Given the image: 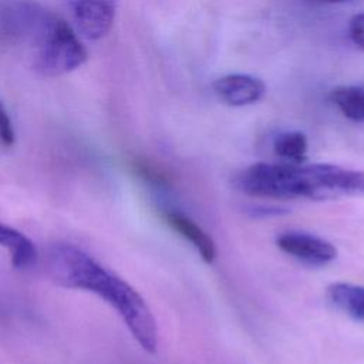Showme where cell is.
<instances>
[{"label":"cell","mask_w":364,"mask_h":364,"mask_svg":"<svg viewBox=\"0 0 364 364\" xmlns=\"http://www.w3.org/2000/svg\"><path fill=\"white\" fill-rule=\"evenodd\" d=\"M68 9L81 36L87 40H100L114 26L117 0H68Z\"/></svg>","instance_id":"5b68a950"},{"label":"cell","mask_w":364,"mask_h":364,"mask_svg":"<svg viewBox=\"0 0 364 364\" xmlns=\"http://www.w3.org/2000/svg\"><path fill=\"white\" fill-rule=\"evenodd\" d=\"M236 185L246 195L272 199L364 196V171L331 164L257 162L237 175Z\"/></svg>","instance_id":"7a4b0ae2"},{"label":"cell","mask_w":364,"mask_h":364,"mask_svg":"<svg viewBox=\"0 0 364 364\" xmlns=\"http://www.w3.org/2000/svg\"><path fill=\"white\" fill-rule=\"evenodd\" d=\"M212 88L228 105L245 107L257 102L266 92L264 82L249 74H228L218 78Z\"/></svg>","instance_id":"52a82bcc"},{"label":"cell","mask_w":364,"mask_h":364,"mask_svg":"<svg viewBox=\"0 0 364 364\" xmlns=\"http://www.w3.org/2000/svg\"><path fill=\"white\" fill-rule=\"evenodd\" d=\"M330 100L346 118L354 122L364 121V90L354 85H341L331 90Z\"/></svg>","instance_id":"8fae6325"},{"label":"cell","mask_w":364,"mask_h":364,"mask_svg":"<svg viewBox=\"0 0 364 364\" xmlns=\"http://www.w3.org/2000/svg\"><path fill=\"white\" fill-rule=\"evenodd\" d=\"M33 67L43 77H60L80 68L88 58L87 48L74 28L51 14L33 41Z\"/></svg>","instance_id":"3957f363"},{"label":"cell","mask_w":364,"mask_h":364,"mask_svg":"<svg viewBox=\"0 0 364 364\" xmlns=\"http://www.w3.org/2000/svg\"><path fill=\"white\" fill-rule=\"evenodd\" d=\"M132 168L139 178L152 185H168V176L164 173V171L149 161L136 159L132 162Z\"/></svg>","instance_id":"4fadbf2b"},{"label":"cell","mask_w":364,"mask_h":364,"mask_svg":"<svg viewBox=\"0 0 364 364\" xmlns=\"http://www.w3.org/2000/svg\"><path fill=\"white\" fill-rule=\"evenodd\" d=\"M276 245L282 252L311 266H324L337 257V249L334 245L307 232H283L277 236Z\"/></svg>","instance_id":"8992f818"},{"label":"cell","mask_w":364,"mask_h":364,"mask_svg":"<svg viewBox=\"0 0 364 364\" xmlns=\"http://www.w3.org/2000/svg\"><path fill=\"white\" fill-rule=\"evenodd\" d=\"M53 13L40 4L20 0L0 10V40L18 43L34 41Z\"/></svg>","instance_id":"277c9868"},{"label":"cell","mask_w":364,"mask_h":364,"mask_svg":"<svg viewBox=\"0 0 364 364\" xmlns=\"http://www.w3.org/2000/svg\"><path fill=\"white\" fill-rule=\"evenodd\" d=\"M348 36L351 41L364 51V13L354 14L348 21Z\"/></svg>","instance_id":"9a60e30c"},{"label":"cell","mask_w":364,"mask_h":364,"mask_svg":"<svg viewBox=\"0 0 364 364\" xmlns=\"http://www.w3.org/2000/svg\"><path fill=\"white\" fill-rule=\"evenodd\" d=\"M16 142V132L9 112L0 102V145L4 148L13 146Z\"/></svg>","instance_id":"5bb4252c"},{"label":"cell","mask_w":364,"mask_h":364,"mask_svg":"<svg viewBox=\"0 0 364 364\" xmlns=\"http://www.w3.org/2000/svg\"><path fill=\"white\" fill-rule=\"evenodd\" d=\"M317 1H323V3H343L347 0H317Z\"/></svg>","instance_id":"2e32d148"},{"label":"cell","mask_w":364,"mask_h":364,"mask_svg":"<svg viewBox=\"0 0 364 364\" xmlns=\"http://www.w3.org/2000/svg\"><path fill=\"white\" fill-rule=\"evenodd\" d=\"M162 216L172 230L181 235L198 250L205 263H213L216 259L215 242L193 219L178 210H166Z\"/></svg>","instance_id":"ba28073f"},{"label":"cell","mask_w":364,"mask_h":364,"mask_svg":"<svg viewBox=\"0 0 364 364\" xmlns=\"http://www.w3.org/2000/svg\"><path fill=\"white\" fill-rule=\"evenodd\" d=\"M0 246L10 255L13 267L24 270L31 267L37 260V247L34 242L23 232L0 222Z\"/></svg>","instance_id":"9c48e42d"},{"label":"cell","mask_w":364,"mask_h":364,"mask_svg":"<svg viewBox=\"0 0 364 364\" xmlns=\"http://www.w3.org/2000/svg\"><path fill=\"white\" fill-rule=\"evenodd\" d=\"M328 300L355 320L364 321V286L353 283H331L327 287Z\"/></svg>","instance_id":"30bf717a"},{"label":"cell","mask_w":364,"mask_h":364,"mask_svg":"<svg viewBox=\"0 0 364 364\" xmlns=\"http://www.w3.org/2000/svg\"><path fill=\"white\" fill-rule=\"evenodd\" d=\"M46 273L65 289L94 293L121 317L135 341L149 354L158 348V327L144 297L122 277L71 243H54L46 252Z\"/></svg>","instance_id":"6da1fadb"},{"label":"cell","mask_w":364,"mask_h":364,"mask_svg":"<svg viewBox=\"0 0 364 364\" xmlns=\"http://www.w3.org/2000/svg\"><path fill=\"white\" fill-rule=\"evenodd\" d=\"M307 138L300 131L282 132L273 141L274 154L290 164H303L307 156Z\"/></svg>","instance_id":"7c38bea8"}]
</instances>
